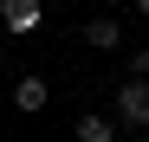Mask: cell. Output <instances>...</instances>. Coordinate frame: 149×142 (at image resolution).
<instances>
[{"instance_id": "6da1fadb", "label": "cell", "mask_w": 149, "mask_h": 142, "mask_svg": "<svg viewBox=\"0 0 149 142\" xmlns=\"http://www.w3.org/2000/svg\"><path fill=\"white\" fill-rule=\"evenodd\" d=\"M110 123H130L136 136H149V84H130V78L117 84V116Z\"/></svg>"}, {"instance_id": "7a4b0ae2", "label": "cell", "mask_w": 149, "mask_h": 142, "mask_svg": "<svg viewBox=\"0 0 149 142\" xmlns=\"http://www.w3.org/2000/svg\"><path fill=\"white\" fill-rule=\"evenodd\" d=\"M0 19H7V32H39V26H45L39 0H7V7H0Z\"/></svg>"}, {"instance_id": "3957f363", "label": "cell", "mask_w": 149, "mask_h": 142, "mask_svg": "<svg viewBox=\"0 0 149 142\" xmlns=\"http://www.w3.org/2000/svg\"><path fill=\"white\" fill-rule=\"evenodd\" d=\"M45 103H52V90H45V78H19V84H13V110H26V116H39Z\"/></svg>"}, {"instance_id": "277c9868", "label": "cell", "mask_w": 149, "mask_h": 142, "mask_svg": "<svg viewBox=\"0 0 149 142\" xmlns=\"http://www.w3.org/2000/svg\"><path fill=\"white\" fill-rule=\"evenodd\" d=\"M71 136H78V142H117V123H110L104 110H84V116H78V129H71Z\"/></svg>"}, {"instance_id": "5b68a950", "label": "cell", "mask_w": 149, "mask_h": 142, "mask_svg": "<svg viewBox=\"0 0 149 142\" xmlns=\"http://www.w3.org/2000/svg\"><path fill=\"white\" fill-rule=\"evenodd\" d=\"M117 39H123V26H117V19H84V45H97V52H110Z\"/></svg>"}, {"instance_id": "8992f818", "label": "cell", "mask_w": 149, "mask_h": 142, "mask_svg": "<svg viewBox=\"0 0 149 142\" xmlns=\"http://www.w3.org/2000/svg\"><path fill=\"white\" fill-rule=\"evenodd\" d=\"M136 142H149V136H136Z\"/></svg>"}, {"instance_id": "52a82bcc", "label": "cell", "mask_w": 149, "mask_h": 142, "mask_svg": "<svg viewBox=\"0 0 149 142\" xmlns=\"http://www.w3.org/2000/svg\"><path fill=\"white\" fill-rule=\"evenodd\" d=\"M0 142H7V136H0Z\"/></svg>"}]
</instances>
